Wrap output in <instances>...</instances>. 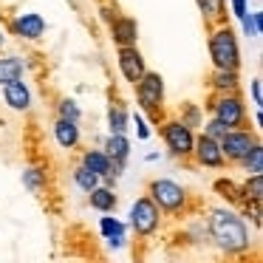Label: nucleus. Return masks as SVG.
<instances>
[{"instance_id":"1","label":"nucleus","mask_w":263,"mask_h":263,"mask_svg":"<svg viewBox=\"0 0 263 263\" xmlns=\"http://www.w3.org/2000/svg\"><path fill=\"white\" fill-rule=\"evenodd\" d=\"M210 235L227 255H238L249 246L246 223L229 210H212L210 212Z\"/></svg>"},{"instance_id":"2","label":"nucleus","mask_w":263,"mask_h":263,"mask_svg":"<svg viewBox=\"0 0 263 263\" xmlns=\"http://www.w3.org/2000/svg\"><path fill=\"white\" fill-rule=\"evenodd\" d=\"M210 54L215 68H232L238 71L240 65V51H238V40H235V31L229 26H218L210 37Z\"/></svg>"},{"instance_id":"3","label":"nucleus","mask_w":263,"mask_h":263,"mask_svg":"<svg viewBox=\"0 0 263 263\" xmlns=\"http://www.w3.org/2000/svg\"><path fill=\"white\" fill-rule=\"evenodd\" d=\"M136 99H139V105L147 110L150 119L159 122L161 119V108H164V80H161V74L144 71L142 80L136 82Z\"/></svg>"},{"instance_id":"4","label":"nucleus","mask_w":263,"mask_h":263,"mask_svg":"<svg viewBox=\"0 0 263 263\" xmlns=\"http://www.w3.org/2000/svg\"><path fill=\"white\" fill-rule=\"evenodd\" d=\"M206 108H210L212 116H215V119H221L227 127H243L246 125V105H243V99H240L238 91L218 93V97L210 99V105H206Z\"/></svg>"},{"instance_id":"5","label":"nucleus","mask_w":263,"mask_h":263,"mask_svg":"<svg viewBox=\"0 0 263 263\" xmlns=\"http://www.w3.org/2000/svg\"><path fill=\"white\" fill-rule=\"evenodd\" d=\"M161 136H164V144L167 150H170L173 156H178V159H187V156H193V127L187 125V122L181 119H170L161 125Z\"/></svg>"},{"instance_id":"6","label":"nucleus","mask_w":263,"mask_h":263,"mask_svg":"<svg viewBox=\"0 0 263 263\" xmlns=\"http://www.w3.org/2000/svg\"><path fill=\"white\" fill-rule=\"evenodd\" d=\"M150 201L164 212H178L187 204V193L170 178H156V181H150Z\"/></svg>"},{"instance_id":"7","label":"nucleus","mask_w":263,"mask_h":263,"mask_svg":"<svg viewBox=\"0 0 263 263\" xmlns=\"http://www.w3.org/2000/svg\"><path fill=\"white\" fill-rule=\"evenodd\" d=\"M218 144H221L223 159H227V161H238V164H240V159L252 150V144H257V136L252 130H243V127H229Z\"/></svg>"},{"instance_id":"8","label":"nucleus","mask_w":263,"mask_h":263,"mask_svg":"<svg viewBox=\"0 0 263 263\" xmlns=\"http://www.w3.org/2000/svg\"><path fill=\"white\" fill-rule=\"evenodd\" d=\"M159 218H161V210L150 201V195L139 198L130 206V227L136 235H153L159 229Z\"/></svg>"},{"instance_id":"9","label":"nucleus","mask_w":263,"mask_h":263,"mask_svg":"<svg viewBox=\"0 0 263 263\" xmlns=\"http://www.w3.org/2000/svg\"><path fill=\"white\" fill-rule=\"evenodd\" d=\"M193 156H195V161H198L201 167H212V170H221L223 161H227V159H223V153H221L218 139L206 136V133L193 142Z\"/></svg>"},{"instance_id":"10","label":"nucleus","mask_w":263,"mask_h":263,"mask_svg":"<svg viewBox=\"0 0 263 263\" xmlns=\"http://www.w3.org/2000/svg\"><path fill=\"white\" fill-rule=\"evenodd\" d=\"M119 71L130 85H136V82L142 80V74L147 71V65H144V57L139 54L136 46H122L119 48Z\"/></svg>"},{"instance_id":"11","label":"nucleus","mask_w":263,"mask_h":263,"mask_svg":"<svg viewBox=\"0 0 263 263\" xmlns=\"http://www.w3.org/2000/svg\"><path fill=\"white\" fill-rule=\"evenodd\" d=\"M12 31L17 37H26V40H40L43 31H46V20L40 17V14L29 12V14H20L17 20H14Z\"/></svg>"},{"instance_id":"12","label":"nucleus","mask_w":263,"mask_h":263,"mask_svg":"<svg viewBox=\"0 0 263 263\" xmlns=\"http://www.w3.org/2000/svg\"><path fill=\"white\" fill-rule=\"evenodd\" d=\"M105 153L114 161V176L125 167L127 156H130V142L125 139V133H110V139L105 142Z\"/></svg>"},{"instance_id":"13","label":"nucleus","mask_w":263,"mask_h":263,"mask_svg":"<svg viewBox=\"0 0 263 263\" xmlns=\"http://www.w3.org/2000/svg\"><path fill=\"white\" fill-rule=\"evenodd\" d=\"M110 37H114L116 46H136V37H139V26L136 20L130 17H114L110 23Z\"/></svg>"},{"instance_id":"14","label":"nucleus","mask_w":263,"mask_h":263,"mask_svg":"<svg viewBox=\"0 0 263 263\" xmlns=\"http://www.w3.org/2000/svg\"><path fill=\"white\" fill-rule=\"evenodd\" d=\"M3 99H6V105L12 110H29V105H31V93L20 80H12L3 85Z\"/></svg>"},{"instance_id":"15","label":"nucleus","mask_w":263,"mask_h":263,"mask_svg":"<svg viewBox=\"0 0 263 263\" xmlns=\"http://www.w3.org/2000/svg\"><path fill=\"white\" fill-rule=\"evenodd\" d=\"M82 167H88L91 173H97L99 178L114 176V161L108 159L105 150H85V153H82Z\"/></svg>"},{"instance_id":"16","label":"nucleus","mask_w":263,"mask_h":263,"mask_svg":"<svg viewBox=\"0 0 263 263\" xmlns=\"http://www.w3.org/2000/svg\"><path fill=\"white\" fill-rule=\"evenodd\" d=\"M210 85H212V91H215V93H232V91H238V85H240L238 71H232V68H215V71H212V77H210Z\"/></svg>"},{"instance_id":"17","label":"nucleus","mask_w":263,"mask_h":263,"mask_svg":"<svg viewBox=\"0 0 263 263\" xmlns=\"http://www.w3.org/2000/svg\"><path fill=\"white\" fill-rule=\"evenodd\" d=\"M54 136H57L60 147H77V142H80V127H77V122L71 119H57V125H54Z\"/></svg>"},{"instance_id":"18","label":"nucleus","mask_w":263,"mask_h":263,"mask_svg":"<svg viewBox=\"0 0 263 263\" xmlns=\"http://www.w3.org/2000/svg\"><path fill=\"white\" fill-rule=\"evenodd\" d=\"M88 195H91V206L97 212L116 210V195H114V190H110V187H99V184H97V187H93Z\"/></svg>"},{"instance_id":"19","label":"nucleus","mask_w":263,"mask_h":263,"mask_svg":"<svg viewBox=\"0 0 263 263\" xmlns=\"http://www.w3.org/2000/svg\"><path fill=\"white\" fill-rule=\"evenodd\" d=\"M23 77V63L17 57H0V85Z\"/></svg>"},{"instance_id":"20","label":"nucleus","mask_w":263,"mask_h":263,"mask_svg":"<svg viewBox=\"0 0 263 263\" xmlns=\"http://www.w3.org/2000/svg\"><path fill=\"white\" fill-rule=\"evenodd\" d=\"M99 229H102V235L114 246H122V240H125V223H122V221H116V218H102Z\"/></svg>"},{"instance_id":"21","label":"nucleus","mask_w":263,"mask_h":263,"mask_svg":"<svg viewBox=\"0 0 263 263\" xmlns=\"http://www.w3.org/2000/svg\"><path fill=\"white\" fill-rule=\"evenodd\" d=\"M243 201H263V173H252L240 190Z\"/></svg>"},{"instance_id":"22","label":"nucleus","mask_w":263,"mask_h":263,"mask_svg":"<svg viewBox=\"0 0 263 263\" xmlns=\"http://www.w3.org/2000/svg\"><path fill=\"white\" fill-rule=\"evenodd\" d=\"M240 164H243V170L249 173V176L252 173H263V147H260V142L252 144V150L240 159Z\"/></svg>"},{"instance_id":"23","label":"nucleus","mask_w":263,"mask_h":263,"mask_svg":"<svg viewBox=\"0 0 263 263\" xmlns=\"http://www.w3.org/2000/svg\"><path fill=\"white\" fill-rule=\"evenodd\" d=\"M198 9L210 23H221L223 20V0H198Z\"/></svg>"},{"instance_id":"24","label":"nucleus","mask_w":263,"mask_h":263,"mask_svg":"<svg viewBox=\"0 0 263 263\" xmlns=\"http://www.w3.org/2000/svg\"><path fill=\"white\" fill-rule=\"evenodd\" d=\"M74 181H77V187H80V190L91 193V190L99 184V176H97V173H91L88 167H82V164H80V167L74 170Z\"/></svg>"},{"instance_id":"25","label":"nucleus","mask_w":263,"mask_h":263,"mask_svg":"<svg viewBox=\"0 0 263 263\" xmlns=\"http://www.w3.org/2000/svg\"><path fill=\"white\" fill-rule=\"evenodd\" d=\"M108 125H110V133H125L127 130V114L119 105H114V108L108 110Z\"/></svg>"},{"instance_id":"26","label":"nucleus","mask_w":263,"mask_h":263,"mask_svg":"<svg viewBox=\"0 0 263 263\" xmlns=\"http://www.w3.org/2000/svg\"><path fill=\"white\" fill-rule=\"evenodd\" d=\"M23 184L31 190V193H40V190L46 187V176H43L40 170H34V167H31V170L23 173Z\"/></svg>"},{"instance_id":"27","label":"nucleus","mask_w":263,"mask_h":263,"mask_svg":"<svg viewBox=\"0 0 263 263\" xmlns=\"http://www.w3.org/2000/svg\"><path fill=\"white\" fill-rule=\"evenodd\" d=\"M60 119L80 122V108H77L74 99H63V102H60Z\"/></svg>"},{"instance_id":"28","label":"nucleus","mask_w":263,"mask_h":263,"mask_svg":"<svg viewBox=\"0 0 263 263\" xmlns=\"http://www.w3.org/2000/svg\"><path fill=\"white\" fill-rule=\"evenodd\" d=\"M227 130H229V127L223 125L221 119H215V116H212V119L204 125V133H206V136H212V139H218V142L223 139V133H227Z\"/></svg>"},{"instance_id":"29","label":"nucleus","mask_w":263,"mask_h":263,"mask_svg":"<svg viewBox=\"0 0 263 263\" xmlns=\"http://www.w3.org/2000/svg\"><path fill=\"white\" fill-rule=\"evenodd\" d=\"M240 20H243V31H246L249 37H257V34H260V31H257V26H255V17H252L249 12L240 14Z\"/></svg>"},{"instance_id":"30","label":"nucleus","mask_w":263,"mask_h":263,"mask_svg":"<svg viewBox=\"0 0 263 263\" xmlns=\"http://www.w3.org/2000/svg\"><path fill=\"white\" fill-rule=\"evenodd\" d=\"M252 99H255V105H263V97H260V80H252Z\"/></svg>"},{"instance_id":"31","label":"nucleus","mask_w":263,"mask_h":263,"mask_svg":"<svg viewBox=\"0 0 263 263\" xmlns=\"http://www.w3.org/2000/svg\"><path fill=\"white\" fill-rule=\"evenodd\" d=\"M181 122H187V125H198V110H195L193 105H187V119H181Z\"/></svg>"},{"instance_id":"32","label":"nucleus","mask_w":263,"mask_h":263,"mask_svg":"<svg viewBox=\"0 0 263 263\" xmlns=\"http://www.w3.org/2000/svg\"><path fill=\"white\" fill-rule=\"evenodd\" d=\"M232 6H235V14H246V0H232Z\"/></svg>"},{"instance_id":"33","label":"nucleus","mask_w":263,"mask_h":263,"mask_svg":"<svg viewBox=\"0 0 263 263\" xmlns=\"http://www.w3.org/2000/svg\"><path fill=\"white\" fill-rule=\"evenodd\" d=\"M136 127H139V139H147V136H150V130L144 127V122L139 119V116H136Z\"/></svg>"}]
</instances>
